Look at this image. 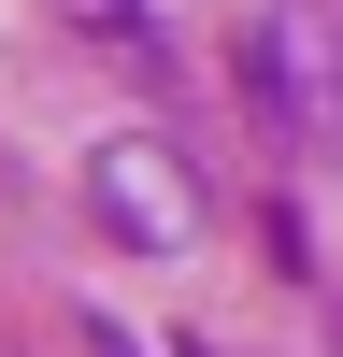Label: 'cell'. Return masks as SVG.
<instances>
[{"label":"cell","instance_id":"6da1fadb","mask_svg":"<svg viewBox=\"0 0 343 357\" xmlns=\"http://www.w3.org/2000/svg\"><path fill=\"white\" fill-rule=\"evenodd\" d=\"M243 100L286 158H329L343 143V15L329 0H257L243 29Z\"/></svg>","mask_w":343,"mask_h":357},{"label":"cell","instance_id":"7a4b0ae2","mask_svg":"<svg viewBox=\"0 0 343 357\" xmlns=\"http://www.w3.org/2000/svg\"><path fill=\"white\" fill-rule=\"evenodd\" d=\"M86 200H100V229L143 243V257L200 243V172H186V143H158V129H114L100 158H86Z\"/></svg>","mask_w":343,"mask_h":357},{"label":"cell","instance_id":"277c9868","mask_svg":"<svg viewBox=\"0 0 343 357\" xmlns=\"http://www.w3.org/2000/svg\"><path fill=\"white\" fill-rule=\"evenodd\" d=\"M186 357H215V343H186Z\"/></svg>","mask_w":343,"mask_h":357},{"label":"cell","instance_id":"3957f363","mask_svg":"<svg viewBox=\"0 0 343 357\" xmlns=\"http://www.w3.org/2000/svg\"><path fill=\"white\" fill-rule=\"evenodd\" d=\"M72 29H100V43H158V15H143V0H72Z\"/></svg>","mask_w":343,"mask_h":357}]
</instances>
